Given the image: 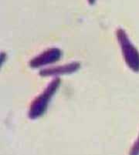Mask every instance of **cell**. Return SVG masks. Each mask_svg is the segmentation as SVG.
<instances>
[{"mask_svg":"<svg viewBox=\"0 0 139 155\" xmlns=\"http://www.w3.org/2000/svg\"><path fill=\"white\" fill-rule=\"evenodd\" d=\"M61 80L60 78H55L47 85L44 91L33 101L29 107L28 116L31 120H36L45 114L50 100L58 91Z\"/></svg>","mask_w":139,"mask_h":155,"instance_id":"obj_1","label":"cell"},{"mask_svg":"<svg viewBox=\"0 0 139 155\" xmlns=\"http://www.w3.org/2000/svg\"><path fill=\"white\" fill-rule=\"evenodd\" d=\"M80 68H81V63L78 62H72L58 67L43 69L40 71V75L41 77H53V76L64 75V74H71L78 71Z\"/></svg>","mask_w":139,"mask_h":155,"instance_id":"obj_4","label":"cell"},{"mask_svg":"<svg viewBox=\"0 0 139 155\" xmlns=\"http://www.w3.org/2000/svg\"><path fill=\"white\" fill-rule=\"evenodd\" d=\"M61 56L62 52L60 49L56 47L50 48L32 59L29 61V65L31 68H40L59 61Z\"/></svg>","mask_w":139,"mask_h":155,"instance_id":"obj_3","label":"cell"},{"mask_svg":"<svg viewBox=\"0 0 139 155\" xmlns=\"http://www.w3.org/2000/svg\"><path fill=\"white\" fill-rule=\"evenodd\" d=\"M116 37L120 45L124 62L130 70L134 73L139 72V51L129 39L127 32L122 28L116 30Z\"/></svg>","mask_w":139,"mask_h":155,"instance_id":"obj_2","label":"cell"},{"mask_svg":"<svg viewBox=\"0 0 139 155\" xmlns=\"http://www.w3.org/2000/svg\"><path fill=\"white\" fill-rule=\"evenodd\" d=\"M129 155H139V135L129 150Z\"/></svg>","mask_w":139,"mask_h":155,"instance_id":"obj_5","label":"cell"},{"mask_svg":"<svg viewBox=\"0 0 139 155\" xmlns=\"http://www.w3.org/2000/svg\"><path fill=\"white\" fill-rule=\"evenodd\" d=\"M96 1H97V0H88V3H89L90 5H94V4L96 3Z\"/></svg>","mask_w":139,"mask_h":155,"instance_id":"obj_6","label":"cell"}]
</instances>
